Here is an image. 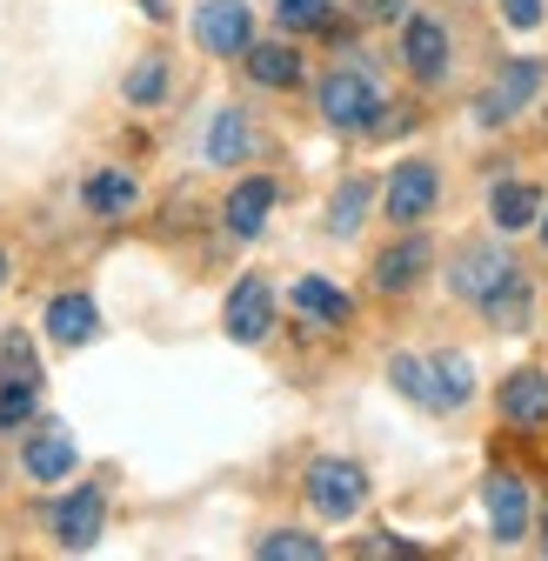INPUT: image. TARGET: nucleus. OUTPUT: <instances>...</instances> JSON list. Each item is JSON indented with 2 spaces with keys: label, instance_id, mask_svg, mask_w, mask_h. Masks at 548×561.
Instances as JSON below:
<instances>
[{
  "label": "nucleus",
  "instance_id": "2f4dec72",
  "mask_svg": "<svg viewBox=\"0 0 548 561\" xmlns=\"http://www.w3.org/2000/svg\"><path fill=\"white\" fill-rule=\"evenodd\" d=\"M362 554H408V541H395V535H375V541H362Z\"/></svg>",
  "mask_w": 548,
  "mask_h": 561
},
{
  "label": "nucleus",
  "instance_id": "a878e982",
  "mask_svg": "<svg viewBox=\"0 0 548 561\" xmlns=\"http://www.w3.org/2000/svg\"><path fill=\"white\" fill-rule=\"evenodd\" d=\"M254 554H261V561H321L328 548H321L315 535H301V528H274V535L254 541Z\"/></svg>",
  "mask_w": 548,
  "mask_h": 561
},
{
  "label": "nucleus",
  "instance_id": "4468645a",
  "mask_svg": "<svg viewBox=\"0 0 548 561\" xmlns=\"http://www.w3.org/2000/svg\"><path fill=\"white\" fill-rule=\"evenodd\" d=\"M541 187L535 181H495V194H489V221L502 228V234H522V228H535L541 221Z\"/></svg>",
  "mask_w": 548,
  "mask_h": 561
},
{
  "label": "nucleus",
  "instance_id": "39448f33",
  "mask_svg": "<svg viewBox=\"0 0 548 561\" xmlns=\"http://www.w3.org/2000/svg\"><path fill=\"white\" fill-rule=\"evenodd\" d=\"M509 274H515V254H502V248H489V241H482V248H461V254L448 261V295L468 301V308H482Z\"/></svg>",
  "mask_w": 548,
  "mask_h": 561
},
{
  "label": "nucleus",
  "instance_id": "ddd939ff",
  "mask_svg": "<svg viewBox=\"0 0 548 561\" xmlns=\"http://www.w3.org/2000/svg\"><path fill=\"white\" fill-rule=\"evenodd\" d=\"M134 201H141V181L121 174V168H94L81 181V207H88V215H101V221H121Z\"/></svg>",
  "mask_w": 548,
  "mask_h": 561
},
{
  "label": "nucleus",
  "instance_id": "2eb2a0df",
  "mask_svg": "<svg viewBox=\"0 0 548 561\" xmlns=\"http://www.w3.org/2000/svg\"><path fill=\"white\" fill-rule=\"evenodd\" d=\"M288 308L308 314V321H321V328H341V321L355 314V301L341 295L334 280H321V274H301V280H295V288H288Z\"/></svg>",
  "mask_w": 548,
  "mask_h": 561
},
{
  "label": "nucleus",
  "instance_id": "20e7f679",
  "mask_svg": "<svg viewBox=\"0 0 548 561\" xmlns=\"http://www.w3.org/2000/svg\"><path fill=\"white\" fill-rule=\"evenodd\" d=\"M535 94H541V60H502L495 81L482 88V101H475V121H482V127H509Z\"/></svg>",
  "mask_w": 548,
  "mask_h": 561
},
{
  "label": "nucleus",
  "instance_id": "423d86ee",
  "mask_svg": "<svg viewBox=\"0 0 548 561\" xmlns=\"http://www.w3.org/2000/svg\"><path fill=\"white\" fill-rule=\"evenodd\" d=\"M194 41L208 47V54H221V60L248 54V47H254V14H248V0H201V8H194Z\"/></svg>",
  "mask_w": 548,
  "mask_h": 561
},
{
  "label": "nucleus",
  "instance_id": "72a5a7b5",
  "mask_svg": "<svg viewBox=\"0 0 548 561\" xmlns=\"http://www.w3.org/2000/svg\"><path fill=\"white\" fill-rule=\"evenodd\" d=\"M0 288H8V254H0Z\"/></svg>",
  "mask_w": 548,
  "mask_h": 561
},
{
  "label": "nucleus",
  "instance_id": "dca6fc26",
  "mask_svg": "<svg viewBox=\"0 0 548 561\" xmlns=\"http://www.w3.org/2000/svg\"><path fill=\"white\" fill-rule=\"evenodd\" d=\"M94 328H101L94 295H54V301H47V341L81 347V341H94Z\"/></svg>",
  "mask_w": 548,
  "mask_h": 561
},
{
  "label": "nucleus",
  "instance_id": "6ab92c4d",
  "mask_svg": "<svg viewBox=\"0 0 548 561\" xmlns=\"http://www.w3.org/2000/svg\"><path fill=\"white\" fill-rule=\"evenodd\" d=\"M241 60H248V75H254L261 88H301V54L282 47V41H254Z\"/></svg>",
  "mask_w": 548,
  "mask_h": 561
},
{
  "label": "nucleus",
  "instance_id": "0eeeda50",
  "mask_svg": "<svg viewBox=\"0 0 548 561\" xmlns=\"http://www.w3.org/2000/svg\"><path fill=\"white\" fill-rule=\"evenodd\" d=\"M221 328H228V341H241V347L267 341V328H274V288H267L261 274L235 280V295H228V308H221Z\"/></svg>",
  "mask_w": 548,
  "mask_h": 561
},
{
  "label": "nucleus",
  "instance_id": "f3484780",
  "mask_svg": "<svg viewBox=\"0 0 548 561\" xmlns=\"http://www.w3.org/2000/svg\"><path fill=\"white\" fill-rule=\"evenodd\" d=\"M267 207H274V181H267V174H248V181L228 194V207H221V215H228V234L254 241V234L267 228Z\"/></svg>",
  "mask_w": 548,
  "mask_h": 561
},
{
  "label": "nucleus",
  "instance_id": "a211bd4d",
  "mask_svg": "<svg viewBox=\"0 0 548 561\" xmlns=\"http://www.w3.org/2000/svg\"><path fill=\"white\" fill-rule=\"evenodd\" d=\"M422 267H429V241L408 234V241H395V248L375 261V288H381V295H401V288H415V280H422Z\"/></svg>",
  "mask_w": 548,
  "mask_h": 561
},
{
  "label": "nucleus",
  "instance_id": "5701e85b",
  "mask_svg": "<svg viewBox=\"0 0 548 561\" xmlns=\"http://www.w3.org/2000/svg\"><path fill=\"white\" fill-rule=\"evenodd\" d=\"M388 381H395L408 401H422V408H442V381H435V362H422V355H395V362H388Z\"/></svg>",
  "mask_w": 548,
  "mask_h": 561
},
{
  "label": "nucleus",
  "instance_id": "393cba45",
  "mask_svg": "<svg viewBox=\"0 0 548 561\" xmlns=\"http://www.w3.org/2000/svg\"><path fill=\"white\" fill-rule=\"evenodd\" d=\"M0 381H41L34 334H21V328H8V334H0Z\"/></svg>",
  "mask_w": 548,
  "mask_h": 561
},
{
  "label": "nucleus",
  "instance_id": "7ed1b4c3",
  "mask_svg": "<svg viewBox=\"0 0 548 561\" xmlns=\"http://www.w3.org/2000/svg\"><path fill=\"white\" fill-rule=\"evenodd\" d=\"M435 194H442V174H435L429 161H401V168L388 174V187H381V215H388L395 228H422V221L435 215Z\"/></svg>",
  "mask_w": 548,
  "mask_h": 561
},
{
  "label": "nucleus",
  "instance_id": "f8f14e48",
  "mask_svg": "<svg viewBox=\"0 0 548 561\" xmlns=\"http://www.w3.org/2000/svg\"><path fill=\"white\" fill-rule=\"evenodd\" d=\"M495 401H502V421H515V428H548V375L541 368H515Z\"/></svg>",
  "mask_w": 548,
  "mask_h": 561
},
{
  "label": "nucleus",
  "instance_id": "c756f323",
  "mask_svg": "<svg viewBox=\"0 0 548 561\" xmlns=\"http://www.w3.org/2000/svg\"><path fill=\"white\" fill-rule=\"evenodd\" d=\"M502 21H509L515 34H535V27H541V0H502Z\"/></svg>",
  "mask_w": 548,
  "mask_h": 561
},
{
  "label": "nucleus",
  "instance_id": "f03ea898",
  "mask_svg": "<svg viewBox=\"0 0 548 561\" xmlns=\"http://www.w3.org/2000/svg\"><path fill=\"white\" fill-rule=\"evenodd\" d=\"M308 502H315L321 522H349V515L368 502V474H362L355 461H341V455H321V461L308 468Z\"/></svg>",
  "mask_w": 548,
  "mask_h": 561
},
{
  "label": "nucleus",
  "instance_id": "7c9ffc66",
  "mask_svg": "<svg viewBox=\"0 0 548 561\" xmlns=\"http://www.w3.org/2000/svg\"><path fill=\"white\" fill-rule=\"evenodd\" d=\"M362 21H401V0H355Z\"/></svg>",
  "mask_w": 548,
  "mask_h": 561
},
{
  "label": "nucleus",
  "instance_id": "412c9836",
  "mask_svg": "<svg viewBox=\"0 0 548 561\" xmlns=\"http://www.w3.org/2000/svg\"><path fill=\"white\" fill-rule=\"evenodd\" d=\"M368 201H375V181L349 174V181L334 187V201H328V234H341V241H349V234L368 221Z\"/></svg>",
  "mask_w": 548,
  "mask_h": 561
},
{
  "label": "nucleus",
  "instance_id": "aec40b11",
  "mask_svg": "<svg viewBox=\"0 0 548 561\" xmlns=\"http://www.w3.org/2000/svg\"><path fill=\"white\" fill-rule=\"evenodd\" d=\"M482 314H489V328H509V334L528 328V321H535V288H528V274H509L502 288L482 301Z\"/></svg>",
  "mask_w": 548,
  "mask_h": 561
},
{
  "label": "nucleus",
  "instance_id": "9b49d317",
  "mask_svg": "<svg viewBox=\"0 0 548 561\" xmlns=\"http://www.w3.org/2000/svg\"><path fill=\"white\" fill-rule=\"evenodd\" d=\"M75 461H81V448H75V435H67L60 421H41V428L27 435V448H21V468L34 481H67V474H75Z\"/></svg>",
  "mask_w": 548,
  "mask_h": 561
},
{
  "label": "nucleus",
  "instance_id": "bb28decb",
  "mask_svg": "<svg viewBox=\"0 0 548 561\" xmlns=\"http://www.w3.org/2000/svg\"><path fill=\"white\" fill-rule=\"evenodd\" d=\"M41 408V381H0V428H27Z\"/></svg>",
  "mask_w": 548,
  "mask_h": 561
},
{
  "label": "nucleus",
  "instance_id": "6e6552de",
  "mask_svg": "<svg viewBox=\"0 0 548 561\" xmlns=\"http://www.w3.org/2000/svg\"><path fill=\"white\" fill-rule=\"evenodd\" d=\"M401 67L415 81H442L448 75V27L429 14H408L401 21Z\"/></svg>",
  "mask_w": 548,
  "mask_h": 561
},
{
  "label": "nucleus",
  "instance_id": "1a4fd4ad",
  "mask_svg": "<svg viewBox=\"0 0 548 561\" xmlns=\"http://www.w3.org/2000/svg\"><path fill=\"white\" fill-rule=\"evenodd\" d=\"M101 528H107V495H101L94 481L75 488V495L54 508V541H60V548H94Z\"/></svg>",
  "mask_w": 548,
  "mask_h": 561
},
{
  "label": "nucleus",
  "instance_id": "b1692460",
  "mask_svg": "<svg viewBox=\"0 0 548 561\" xmlns=\"http://www.w3.org/2000/svg\"><path fill=\"white\" fill-rule=\"evenodd\" d=\"M121 94H127V107H155V101L168 94V60H161V54H141V60L127 67Z\"/></svg>",
  "mask_w": 548,
  "mask_h": 561
},
{
  "label": "nucleus",
  "instance_id": "4be33fe9",
  "mask_svg": "<svg viewBox=\"0 0 548 561\" xmlns=\"http://www.w3.org/2000/svg\"><path fill=\"white\" fill-rule=\"evenodd\" d=\"M208 161L215 168L248 161V121H241V107H215V121H208Z\"/></svg>",
  "mask_w": 548,
  "mask_h": 561
},
{
  "label": "nucleus",
  "instance_id": "cd10ccee",
  "mask_svg": "<svg viewBox=\"0 0 548 561\" xmlns=\"http://www.w3.org/2000/svg\"><path fill=\"white\" fill-rule=\"evenodd\" d=\"M328 14H334V0H274V21L288 34H315V27H328Z\"/></svg>",
  "mask_w": 548,
  "mask_h": 561
},
{
  "label": "nucleus",
  "instance_id": "473e14b6",
  "mask_svg": "<svg viewBox=\"0 0 548 561\" xmlns=\"http://www.w3.org/2000/svg\"><path fill=\"white\" fill-rule=\"evenodd\" d=\"M535 228H541V241H548V207H541V221H535Z\"/></svg>",
  "mask_w": 548,
  "mask_h": 561
},
{
  "label": "nucleus",
  "instance_id": "f704fd0d",
  "mask_svg": "<svg viewBox=\"0 0 548 561\" xmlns=\"http://www.w3.org/2000/svg\"><path fill=\"white\" fill-rule=\"evenodd\" d=\"M541 554H548V515H541Z\"/></svg>",
  "mask_w": 548,
  "mask_h": 561
},
{
  "label": "nucleus",
  "instance_id": "c85d7f7f",
  "mask_svg": "<svg viewBox=\"0 0 548 561\" xmlns=\"http://www.w3.org/2000/svg\"><path fill=\"white\" fill-rule=\"evenodd\" d=\"M435 381H442V408H461L475 394V368L468 355H435Z\"/></svg>",
  "mask_w": 548,
  "mask_h": 561
},
{
  "label": "nucleus",
  "instance_id": "f257e3e1",
  "mask_svg": "<svg viewBox=\"0 0 548 561\" xmlns=\"http://www.w3.org/2000/svg\"><path fill=\"white\" fill-rule=\"evenodd\" d=\"M315 101H321V121L334 134L381 127V88H375V75H362V67H334V75L315 88Z\"/></svg>",
  "mask_w": 548,
  "mask_h": 561
},
{
  "label": "nucleus",
  "instance_id": "9d476101",
  "mask_svg": "<svg viewBox=\"0 0 548 561\" xmlns=\"http://www.w3.org/2000/svg\"><path fill=\"white\" fill-rule=\"evenodd\" d=\"M482 502H489V535L502 548L528 535V481L522 474H489L482 481Z\"/></svg>",
  "mask_w": 548,
  "mask_h": 561
}]
</instances>
